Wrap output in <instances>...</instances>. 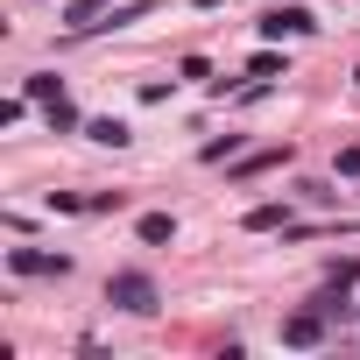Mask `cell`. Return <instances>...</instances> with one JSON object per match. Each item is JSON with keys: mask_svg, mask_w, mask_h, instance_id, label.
<instances>
[{"mask_svg": "<svg viewBox=\"0 0 360 360\" xmlns=\"http://www.w3.org/2000/svg\"><path fill=\"white\" fill-rule=\"evenodd\" d=\"M276 162H283V148H262V155H248V162H240V176H262V169H276Z\"/></svg>", "mask_w": 360, "mask_h": 360, "instance_id": "obj_11", "label": "cell"}, {"mask_svg": "<svg viewBox=\"0 0 360 360\" xmlns=\"http://www.w3.org/2000/svg\"><path fill=\"white\" fill-rule=\"evenodd\" d=\"M8 262H15V276H64L71 269V255H43V248H15Z\"/></svg>", "mask_w": 360, "mask_h": 360, "instance_id": "obj_3", "label": "cell"}, {"mask_svg": "<svg viewBox=\"0 0 360 360\" xmlns=\"http://www.w3.org/2000/svg\"><path fill=\"white\" fill-rule=\"evenodd\" d=\"M141 240H148V248H169V240H176V219H169V212H148V219H141Z\"/></svg>", "mask_w": 360, "mask_h": 360, "instance_id": "obj_8", "label": "cell"}, {"mask_svg": "<svg viewBox=\"0 0 360 360\" xmlns=\"http://www.w3.org/2000/svg\"><path fill=\"white\" fill-rule=\"evenodd\" d=\"M240 226H248V233H276V226H290V212H283V205H255Z\"/></svg>", "mask_w": 360, "mask_h": 360, "instance_id": "obj_7", "label": "cell"}, {"mask_svg": "<svg viewBox=\"0 0 360 360\" xmlns=\"http://www.w3.org/2000/svg\"><path fill=\"white\" fill-rule=\"evenodd\" d=\"M318 339H325V318H318V311L283 318V346H318Z\"/></svg>", "mask_w": 360, "mask_h": 360, "instance_id": "obj_4", "label": "cell"}, {"mask_svg": "<svg viewBox=\"0 0 360 360\" xmlns=\"http://www.w3.org/2000/svg\"><path fill=\"white\" fill-rule=\"evenodd\" d=\"M29 99H43V106H50V99H64V78H50V71H36V78H29Z\"/></svg>", "mask_w": 360, "mask_h": 360, "instance_id": "obj_9", "label": "cell"}, {"mask_svg": "<svg viewBox=\"0 0 360 360\" xmlns=\"http://www.w3.org/2000/svg\"><path fill=\"white\" fill-rule=\"evenodd\" d=\"M353 78H360V71H353Z\"/></svg>", "mask_w": 360, "mask_h": 360, "instance_id": "obj_13", "label": "cell"}, {"mask_svg": "<svg viewBox=\"0 0 360 360\" xmlns=\"http://www.w3.org/2000/svg\"><path fill=\"white\" fill-rule=\"evenodd\" d=\"M99 15H120V8H113V0H71V8H64V29L85 36V29H99Z\"/></svg>", "mask_w": 360, "mask_h": 360, "instance_id": "obj_5", "label": "cell"}, {"mask_svg": "<svg viewBox=\"0 0 360 360\" xmlns=\"http://www.w3.org/2000/svg\"><path fill=\"white\" fill-rule=\"evenodd\" d=\"M85 134H92L99 148H127V141H134V134H127V120H92Z\"/></svg>", "mask_w": 360, "mask_h": 360, "instance_id": "obj_6", "label": "cell"}, {"mask_svg": "<svg viewBox=\"0 0 360 360\" xmlns=\"http://www.w3.org/2000/svg\"><path fill=\"white\" fill-rule=\"evenodd\" d=\"M106 304H113V311H127V318H155V311H162V290H155V276L120 269V276L106 283Z\"/></svg>", "mask_w": 360, "mask_h": 360, "instance_id": "obj_1", "label": "cell"}, {"mask_svg": "<svg viewBox=\"0 0 360 360\" xmlns=\"http://www.w3.org/2000/svg\"><path fill=\"white\" fill-rule=\"evenodd\" d=\"M311 29H318V22H311L304 8H276V15H262V36H269V43H283V36H311Z\"/></svg>", "mask_w": 360, "mask_h": 360, "instance_id": "obj_2", "label": "cell"}, {"mask_svg": "<svg viewBox=\"0 0 360 360\" xmlns=\"http://www.w3.org/2000/svg\"><path fill=\"white\" fill-rule=\"evenodd\" d=\"M339 176H360V141H353V148H339Z\"/></svg>", "mask_w": 360, "mask_h": 360, "instance_id": "obj_12", "label": "cell"}, {"mask_svg": "<svg viewBox=\"0 0 360 360\" xmlns=\"http://www.w3.org/2000/svg\"><path fill=\"white\" fill-rule=\"evenodd\" d=\"M43 113H50V127H57V134H71V127H78V106H71V99H50Z\"/></svg>", "mask_w": 360, "mask_h": 360, "instance_id": "obj_10", "label": "cell"}]
</instances>
